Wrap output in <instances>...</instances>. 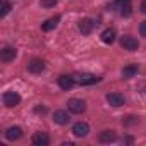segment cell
<instances>
[{
	"label": "cell",
	"instance_id": "e0dca14e",
	"mask_svg": "<svg viewBox=\"0 0 146 146\" xmlns=\"http://www.w3.org/2000/svg\"><path fill=\"white\" fill-rule=\"evenodd\" d=\"M102 41L103 43H107V45H110V43H113L115 41V29H105L103 33H102Z\"/></svg>",
	"mask_w": 146,
	"mask_h": 146
},
{
	"label": "cell",
	"instance_id": "4fadbf2b",
	"mask_svg": "<svg viewBox=\"0 0 146 146\" xmlns=\"http://www.w3.org/2000/svg\"><path fill=\"white\" fill-rule=\"evenodd\" d=\"M74 78H70V76H60L58 78V86L62 90H70L72 86H74Z\"/></svg>",
	"mask_w": 146,
	"mask_h": 146
},
{
	"label": "cell",
	"instance_id": "6da1fadb",
	"mask_svg": "<svg viewBox=\"0 0 146 146\" xmlns=\"http://www.w3.org/2000/svg\"><path fill=\"white\" fill-rule=\"evenodd\" d=\"M115 7H117L119 14H120V16H124V17L131 16V12H132L131 0H115Z\"/></svg>",
	"mask_w": 146,
	"mask_h": 146
},
{
	"label": "cell",
	"instance_id": "30bf717a",
	"mask_svg": "<svg viewBox=\"0 0 146 146\" xmlns=\"http://www.w3.org/2000/svg\"><path fill=\"white\" fill-rule=\"evenodd\" d=\"M21 136H23V129L17 127V125H12V127H9V129L5 131V137H7L9 141H16V139H19Z\"/></svg>",
	"mask_w": 146,
	"mask_h": 146
},
{
	"label": "cell",
	"instance_id": "2e32d148",
	"mask_svg": "<svg viewBox=\"0 0 146 146\" xmlns=\"http://www.w3.org/2000/svg\"><path fill=\"white\" fill-rule=\"evenodd\" d=\"M79 29L83 35H90L91 29H93V21L91 19H81L79 21Z\"/></svg>",
	"mask_w": 146,
	"mask_h": 146
},
{
	"label": "cell",
	"instance_id": "7402d4cb",
	"mask_svg": "<svg viewBox=\"0 0 146 146\" xmlns=\"http://www.w3.org/2000/svg\"><path fill=\"white\" fill-rule=\"evenodd\" d=\"M141 12L146 14V0H143V2H141Z\"/></svg>",
	"mask_w": 146,
	"mask_h": 146
},
{
	"label": "cell",
	"instance_id": "ba28073f",
	"mask_svg": "<svg viewBox=\"0 0 146 146\" xmlns=\"http://www.w3.org/2000/svg\"><path fill=\"white\" fill-rule=\"evenodd\" d=\"M16 55H17V52H16V48H12V46H4L2 52H0V58H2L4 62H11V60H14Z\"/></svg>",
	"mask_w": 146,
	"mask_h": 146
},
{
	"label": "cell",
	"instance_id": "7c38bea8",
	"mask_svg": "<svg viewBox=\"0 0 146 146\" xmlns=\"http://www.w3.org/2000/svg\"><path fill=\"white\" fill-rule=\"evenodd\" d=\"M136 74H137V65H136V64L125 65V67L122 69V78H124V79H131V78H134Z\"/></svg>",
	"mask_w": 146,
	"mask_h": 146
},
{
	"label": "cell",
	"instance_id": "8992f818",
	"mask_svg": "<svg viewBox=\"0 0 146 146\" xmlns=\"http://www.w3.org/2000/svg\"><path fill=\"white\" fill-rule=\"evenodd\" d=\"M107 102L112 105V107H122L125 103V98L120 95V93H108L107 95Z\"/></svg>",
	"mask_w": 146,
	"mask_h": 146
},
{
	"label": "cell",
	"instance_id": "5bb4252c",
	"mask_svg": "<svg viewBox=\"0 0 146 146\" xmlns=\"http://www.w3.org/2000/svg\"><path fill=\"white\" fill-rule=\"evenodd\" d=\"M53 120H55L57 124H60V125H65V124H69V115H67V112H64V110H57V112L53 113Z\"/></svg>",
	"mask_w": 146,
	"mask_h": 146
},
{
	"label": "cell",
	"instance_id": "277c9868",
	"mask_svg": "<svg viewBox=\"0 0 146 146\" xmlns=\"http://www.w3.org/2000/svg\"><path fill=\"white\" fill-rule=\"evenodd\" d=\"M19 103H21V96H19L17 93H14V91H7V93H4V105H5V107L12 108V107L19 105Z\"/></svg>",
	"mask_w": 146,
	"mask_h": 146
},
{
	"label": "cell",
	"instance_id": "8fae6325",
	"mask_svg": "<svg viewBox=\"0 0 146 146\" xmlns=\"http://www.w3.org/2000/svg\"><path fill=\"white\" fill-rule=\"evenodd\" d=\"M33 143H35L36 146H46V144L50 143L48 134H46V132H36V134L33 136Z\"/></svg>",
	"mask_w": 146,
	"mask_h": 146
},
{
	"label": "cell",
	"instance_id": "3957f363",
	"mask_svg": "<svg viewBox=\"0 0 146 146\" xmlns=\"http://www.w3.org/2000/svg\"><path fill=\"white\" fill-rule=\"evenodd\" d=\"M120 46H122L124 50L134 52V50L139 48V43H137V40L132 38V36H122V38H120Z\"/></svg>",
	"mask_w": 146,
	"mask_h": 146
},
{
	"label": "cell",
	"instance_id": "9c48e42d",
	"mask_svg": "<svg viewBox=\"0 0 146 146\" xmlns=\"http://www.w3.org/2000/svg\"><path fill=\"white\" fill-rule=\"evenodd\" d=\"M28 69H29V72H33V74H40V72L45 70V62L40 60V58H35V60H31L28 64Z\"/></svg>",
	"mask_w": 146,
	"mask_h": 146
},
{
	"label": "cell",
	"instance_id": "ffe728a7",
	"mask_svg": "<svg viewBox=\"0 0 146 146\" xmlns=\"http://www.w3.org/2000/svg\"><path fill=\"white\" fill-rule=\"evenodd\" d=\"M55 4H57V0H41V5H43L45 9H50V7H55Z\"/></svg>",
	"mask_w": 146,
	"mask_h": 146
},
{
	"label": "cell",
	"instance_id": "5b68a950",
	"mask_svg": "<svg viewBox=\"0 0 146 146\" xmlns=\"http://www.w3.org/2000/svg\"><path fill=\"white\" fill-rule=\"evenodd\" d=\"M74 81L79 83V84H83V86H86V84H95V83H98L100 78H96V76H93V74H78V76H74Z\"/></svg>",
	"mask_w": 146,
	"mask_h": 146
},
{
	"label": "cell",
	"instance_id": "52a82bcc",
	"mask_svg": "<svg viewBox=\"0 0 146 146\" xmlns=\"http://www.w3.org/2000/svg\"><path fill=\"white\" fill-rule=\"evenodd\" d=\"M72 132H74L78 137H84L90 132V125L86 122H78V124H74V127H72Z\"/></svg>",
	"mask_w": 146,
	"mask_h": 146
},
{
	"label": "cell",
	"instance_id": "ac0fdd59",
	"mask_svg": "<svg viewBox=\"0 0 146 146\" xmlns=\"http://www.w3.org/2000/svg\"><path fill=\"white\" fill-rule=\"evenodd\" d=\"M58 21H60V17H58V16H55V17H52V19L45 21V23L41 24V29H43V31H50V29H53V28L58 24Z\"/></svg>",
	"mask_w": 146,
	"mask_h": 146
},
{
	"label": "cell",
	"instance_id": "9a60e30c",
	"mask_svg": "<svg viewBox=\"0 0 146 146\" xmlns=\"http://www.w3.org/2000/svg\"><path fill=\"white\" fill-rule=\"evenodd\" d=\"M100 143H113L115 139H117V134H115V131H103V132H100Z\"/></svg>",
	"mask_w": 146,
	"mask_h": 146
},
{
	"label": "cell",
	"instance_id": "44dd1931",
	"mask_svg": "<svg viewBox=\"0 0 146 146\" xmlns=\"http://www.w3.org/2000/svg\"><path fill=\"white\" fill-rule=\"evenodd\" d=\"M139 31H141V35L146 38V21H144V23H141V26H139Z\"/></svg>",
	"mask_w": 146,
	"mask_h": 146
},
{
	"label": "cell",
	"instance_id": "7a4b0ae2",
	"mask_svg": "<svg viewBox=\"0 0 146 146\" xmlns=\"http://www.w3.org/2000/svg\"><path fill=\"white\" fill-rule=\"evenodd\" d=\"M67 107L70 112H74V113H83L86 110V102L84 100H78V98H72L67 102Z\"/></svg>",
	"mask_w": 146,
	"mask_h": 146
},
{
	"label": "cell",
	"instance_id": "d6986e66",
	"mask_svg": "<svg viewBox=\"0 0 146 146\" xmlns=\"http://www.w3.org/2000/svg\"><path fill=\"white\" fill-rule=\"evenodd\" d=\"M11 11V4L7 2V0H2V11H0V16H7V12Z\"/></svg>",
	"mask_w": 146,
	"mask_h": 146
}]
</instances>
